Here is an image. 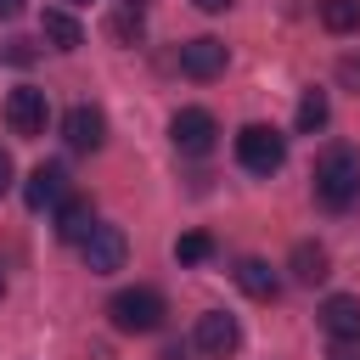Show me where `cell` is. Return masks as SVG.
<instances>
[{
    "mask_svg": "<svg viewBox=\"0 0 360 360\" xmlns=\"http://www.w3.org/2000/svg\"><path fill=\"white\" fill-rule=\"evenodd\" d=\"M332 360H360V349H338V354H332Z\"/></svg>",
    "mask_w": 360,
    "mask_h": 360,
    "instance_id": "cell-26",
    "label": "cell"
},
{
    "mask_svg": "<svg viewBox=\"0 0 360 360\" xmlns=\"http://www.w3.org/2000/svg\"><path fill=\"white\" fill-rule=\"evenodd\" d=\"M236 0H197V11H231Z\"/></svg>",
    "mask_w": 360,
    "mask_h": 360,
    "instance_id": "cell-25",
    "label": "cell"
},
{
    "mask_svg": "<svg viewBox=\"0 0 360 360\" xmlns=\"http://www.w3.org/2000/svg\"><path fill=\"white\" fill-rule=\"evenodd\" d=\"M225 62H231V51H225V39H214V34H197V39H186V45H180V73H186V79H197V84L219 79V73H225Z\"/></svg>",
    "mask_w": 360,
    "mask_h": 360,
    "instance_id": "cell-7",
    "label": "cell"
},
{
    "mask_svg": "<svg viewBox=\"0 0 360 360\" xmlns=\"http://www.w3.org/2000/svg\"><path fill=\"white\" fill-rule=\"evenodd\" d=\"M208 253H214V236H208V231H186V236L174 242V259H180V264H202Z\"/></svg>",
    "mask_w": 360,
    "mask_h": 360,
    "instance_id": "cell-19",
    "label": "cell"
},
{
    "mask_svg": "<svg viewBox=\"0 0 360 360\" xmlns=\"http://www.w3.org/2000/svg\"><path fill=\"white\" fill-rule=\"evenodd\" d=\"M45 118H51V101H45V90H34V84H17V90L6 96V124H11V135L34 141V135H45Z\"/></svg>",
    "mask_w": 360,
    "mask_h": 360,
    "instance_id": "cell-6",
    "label": "cell"
},
{
    "mask_svg": "<svg viewBox=\"0 0 360 360\" xmlns=\"http://www.w3.org/2000/svg\"><path fill=\"white\" fill-rule=\"evenodd\" d=\"M326 276H332V253H326L321 242H298V248H292V281L321 287Z\"/></svg>",
    "mask_w": 360,
    "mask_h": 360,
    "instance_id": "cell-14",
    "label": "cell"
},
{
    "mask_svg": "<svg viewBox=\"0 0 360 360\" xmlns=\"http://www.w3.org/2000/svg\"><path fill=\"white\" fill-rule=\"evenodd\" d=\"M96 231V208H90V197H68L62 208H56V236L62 242H84Z\"/></svg>",
    "mask_w": 360,
    "mask_h": 360,
    "instance_id": "cell-13",
    "label": "cell"
},
{
    "mask_svg": "<svg viewBox=\"0 0 360 360\" xmlns=\"http://www.w3.org/2000/svg\"><path fill=\"white\" fill-rule=\"evenodd\" d=\"M107 315H112L118 332H135V338H141V332H158V326H163L169 304H163L158 287H124V292L107 298Z\"/></svg>",
    "mask_w": 360,
    "mask_h": 360,
    "instance_id": "cell-2",
    "label": "cell"
},
{
    "mask_svg": "<svg viewBox=\"0 0 360 360\" xmlns=\"http://www.w3.org/2000/svg\"><path fill=\"white\" fill-rule=\"evenodd\" d=\"M34 56H39V45H34V39H22V34H6V39H0V62H11V68H28Z\"/></svg>",
    "mask_w": 360,
    "mask_h": 360,
    "instance_id": "cell-20",
    "label": "cell"
},
{
    "mask_svg": "<svg viewBox=\"0 0 360 360\" xmlns=\"http://www.w3.org/2000/svg\"><path fill=\"white\" fill-rule=\"evenodd\" d=\"M169 141H174V152H186V158H208L214 141H219V124H214L208 107H180V112L169 118Z\"/></svg>",
    "mask_w": 360,
    "mask_h": 360,
    "instance_id": "cell-4",
    "label": "cell"
},
{
    "mask_svg": "<svg viewBox=\"0 0 360 360\" xmlns=\"http://www.w3.org/2000/svg\"><path fill=\"white\" fill-rule=\"evenodd\" d=\"M231 276H236V287H242L248 298H259V304H276V298H281V276H276L264 259H236Z\"/></svg>",
    "mask_w": 360,
    "mask_h": 360,
    "instance_id": "cell-12",
    "label": "cell"
},
{
    "mask_svg": "<svg viewBox=\"0 0 360 360\" xmlns=\"http://www.w3.org/2000/svg\"><path fill=\"white\" fill-rule=\"evenodd\" d=\"M141 28H146L141 0H118V11H112V22H107V34H112V39H124V45H135V39H141Z\"/></svg>",
    "mask_w": 360,
    "mask_h": 360,
    "instance_id": "cell-17",
    "label": "cell"
},
{
    "mask_svg": "<svg viewBox=\"0 0 360 360\" xmlns=\"http://www.w3.org/2000/svg\"><path fill=\"white\" fill-rule=\"evenodd\" d=\"M321 326H326V338L354 343V338H360V298H354V292H332V298L321 304Z\"/></svg>",
    "mask_w": 360,
    "mask_h": 360,
    "instance_id": "cell-11",
    "label": "cell"
},
{
    "mask_svg": "<svg viewBox=\"0 0 360 360\" xmlns=\"http://www.w3.org/2000/svg\"><path fill=\"white\" fill-rule=\"evenodd\" d=\"M326 118H332V101H326V90H315V84H309V90L298 96V129H304V135H315V129H326Z\"/></svg>",
    "mask_w": 360,
    "mask_h": 360,
    "instance_id": "cell-16",
    "label": "cell"
},
{
    "mask_svg": "<svg viewBox=\"0 0 360 360\" xmlns=\"http://www.w3.org/2000/svg\"><path fill=\"white\" fill-rule=\"evenodd\" d=\"M0 298H6V276H0Z\"/></svg>",
    "mask_w": 360,
    "mask_h": 360,
    "instance_id": "cell-27",
    "label": "cell"
},
{
    "mask_svg": "<svg viewBox=\"0 0 360 360\" xmlns=\"http://www.w3.org/2000/svg\"><path fill=\"white\" fill-rule=\"evenodd\" d=\"M309 180H315V202L343 214V208L360 197V152H354L349 141H332V146L315 158V174H309Z\"/></svg>",
    "mask_w": 360,
    "mask_h": 360,
    "instance_id": "cell-1",
    "label": "cell"
},
{
    "mask_svg": "<svg viewBox=\"0 0 360 360\" xmlns=\"http://www.w3.org/2000/svg\"><path fill=\"white\" fill-rule=\"evenodd\" d=\"M22 6H28V0H0V17L11 22V17H22Z\"/></svg>",
    "mask_w": 360,
    "mask_h": 360,
    "instance_id": "cell-23",
    "label": "cell"
},
{
    "mask_svg": "<svg viewBox=\"0 0 360 360\" xmlns=\"http://www.w3.org/2000/svg\"><path fill=\"white\" fill-rule=\"evenodd\" d=\"M39 34H45L56 51H79V45H84V28H79L68 11H45V17H39Z\"/></svg>",
    "mask_w": 360,
    "mask_h": 360,
    "instance_id": "cell-15",
    "label": "cell"
},
{
    "mask_svg": "<svg viewBox=\"0 0 360 360\" xmlns=\"http://www.w3.org/2000/svg\"><path fill=\"white\" fill-rule=\"evenodd\" d=\"M73 191H68V169L62 163H39L34 174H28V186H22V202L39 214V208H62Z\"/></svg>",
    "mask_w": 360,
    "mask_h": 360,
    "instance_id": "cell-9",
    "label": "cell"
},
{
    "mask_svg": "<svg viewBox=\"0 0 360 360\" xmlns=\"http://www.w3.org/2000/svg\"><path fill=\"white\" fill-rule=\"evenodd\" d=\"M158 360H191V343H169V349H163Z\"/></svg>",
    "mask_w": 360,
    "mask_h": 360,
    "instance_id": "cell-22",
    "label": "cell"
},
{
    "mask_svg": "<svg viewBox=\"0 0 360 360\" xmlns=\"http://www.w3.org/2000/svg\"><path fill=\"white\" fill-rule=\"evenodd\" d=\"M338 79H343V84H354V90H360V56H343V62H338Z\"/></svg>",
    "mask_w": 360,
    "mask_h": 360,
    "instance_id": "cell-21",
    "label": "cell"
},
{
    "mask_svg": "<svg viewBox=\"0 0 360 360\" xmlns=\"http://www.w3.org/2000/svg\"><path fill=\"white\" fill-rule=\"evenodd\" d=\"M6 191H11V158L0 152V197H6Z\"/></svg>",
    "mask_w": 360,
    "mask_h": 360,
    "instance_id": "cell-24",
    "label": "cell"
},
{
    "mask_svg": "<svg viewBox=\"0 0 360 360\" xmlns=\"http://www.w3.org/2000/svg\"><path fill=\"white\" fill-rule=\"evenodd\" d=\"M79 253H84V270H90V276H112V270H124V259H129V236H124L118 225H96V231L79 242Z\"/></svg>",
    "mask_w": 360,
    "mask_h": 360,
    "instance_id": "cell-5",
    "label": "cell"
},
{
    "mask_svg": "<svg viewBox=\"0 0 360 360\" xmlns=\"http://www.w3.org/2000/svg\"><path fill=\"white\" fill-rule=\"evenodd\" d=\"M73 6H90V0H73Z\"/></svg>",
    "mask_w": 360,
    "mask_h": 360,
    "instance_id": "cell-28",
    "label": "cell"
},
{
    "mask_svg": "<svg viewBox=\"0 0 360 360\" xmlns=\"http://www.w3.org/2000/svg\"><path fill=\"white\" fill-rule=\"evenodd\" d=\"M236 163L248 174H276L287 163V135L270 129V124H242L236 129Z\"/></svg>",
    "mask_w": 360,
    "mask_h": 360,
    "instance_id": "cell-3",
    "label": "cell"
},
{
    "mask_svg": "<svg viewBox=\"0 0 360 360\" xmlns=\"http://www.w3.org/2000/svg\"><path fill=\"white\" fill-rule=\"evenodd\" d=\"M191 349H202V354H214V360L236 354V349H242V326H236V315H225V309H208V315H197Z\"/></svg>",
    "mask_w": 360,
    "mask_h": 360,
    "instance_id": "cell-8",
    "label": "cell"
},
{
    "mask_svg": "<svg viewBox=\"0 0 360 360\" xmlns=\"http://www.w3.org/2000/svg\"><path fill=\"white\" fill-rule=\"evenodd\" d=\"M321 28L326 34H354L360 28V0H321Z\"/></svg>",
    "mask_w": 360,
    "mask_h": 360,
    "instance_id": "cell-18",
    "label": "cell"
},
{
    "mask_svg": "<svg viewBox=\"0 0 360 360\" xmlns=\"http://www.w3.org/2000/svg\"><path fill=\"white\" fill-rule=\"evenodd\" d=\"M62 141L73 146V152H96L101 141H107V118H101V107H73L68 118H62Z\"/></svg>",
    "mask_w": 360,
    "mask_h": 360,
    "instance_id": "cell-10",
    "label": "cell"
}]
</instances>
